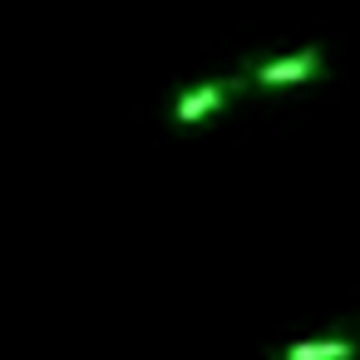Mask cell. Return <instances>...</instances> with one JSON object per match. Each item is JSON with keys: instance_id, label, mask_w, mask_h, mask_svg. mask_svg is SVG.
Returning <instances> with one entry per match:
<instances>
[{"instance_id": "cell-1", "label": "cell", "mask_w": 360, "mask_h": 360, "mask_svg": "<svg viewBox=\"0 0 360 360\" xmlns=\"http://www.w3.org/2000/svg\"><path fill=\"white\" fill-rule=\"evenodd\" d=\"M252 89H306L316 79H326V50L321 45H301L286 55H262L242 65Z\"/></svg>"}, {"instance_id": "cell-2", "label": "cell", "mask_w": 360, "mask_h": 360, "mask_svg": "<svg viewBox=\"0 0 360 360\" xmlns=\"http://www.w3.org/2000/svg\"><path fill=\"white\" fill-rule=\"evenodd\" d=\"M247 89H252V84H247V75H242V65H237L232 75H217V79H202V84L178 89L168 119H173L178 129H202L207 119H217V114H222L237 94H247Z\"/></svg>"}, {"instance_id": "cell-3", "label": "cell", "mask_w": 360, "mask_h": 360, "mask_svg": "<svg viewBox=\"0 0 360 360\" xmlns=\"http://www.w3.org/2000/svg\"><path fill=\"white\" fill-rule=\"evenodd\" d=\"M355 355H360V340L345 330L306 335V340H286V345L266 350V360H355Z\"/></svg>"}]
</instances>
